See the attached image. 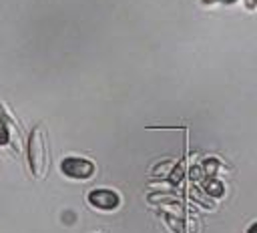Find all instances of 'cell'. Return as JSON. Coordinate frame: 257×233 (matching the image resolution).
I'll use <instances>...</instances> for the list:
<instances>
[{
  "label": "cell",
  "instance_id": "6da1fadb",
  "mask_svg": "<svg viewBox=\"0 0 257 233\" xmlns=\"http://www.w3.org/2000/svg\"><path fill=\"white\" fill-rule=\"evenodd\" d=\"M26 155H28V169L32 177L38 181L46 179L48 169H50V153H48V143H46V129L42 123H38L30 131Z\"/></svg>",
  "mask_w": 257,
  "mask_h": 233
},
{
  "label": "cell",
  "instance_id": "7a4b0ae2",
  "mask_svg": "<svg viewBox=\"0 0 257 233\" xmlns=\"http://www.w3.org/2000/svg\"><path fill=\"white\" fill-rule=\"evenodd\" d=\"M60 171L68 179L74 181H86L96 173V165L82 157H66L60 161Z\"/></svg>",
  "mask_w": 257,
  "mask_h": 233
},
{
  "label": "cell",
  "instance_id": "3957f363",
  "mask_svg": "<svg viewBox=\"0 0 257 233\" xmlns=\"http://www.w3.org/2000/svg\"><path fill=\"white\" fill-rule=\"evenodd\" d=\"M86 201H88V205H90L92 209L102 211V213L116 211V209L122 205L120 195H118L116 191H112V189H106V187H102V189H92V191L88 193Z\"/></svg>",
  "mask_w": 257,
  "mask_h": 233
},
{
  "label": "cell",
  "instance_id": "277c9868",
  "mask_svg": "<svg viewBox=\"0 0 257 233\" xmlns=\"http://www.w3.org/2000/svg\"><path fill=\"white\" fill-rule=\"evenodd\" d=\"M0 145L4 147H14V151H20L18 143V131L10 114L4 112V106L0 104Z\"/></svg>",
  "mask_w": 257,
  "mask_h": 233
}]
</instances>
